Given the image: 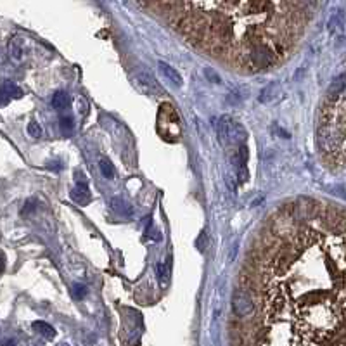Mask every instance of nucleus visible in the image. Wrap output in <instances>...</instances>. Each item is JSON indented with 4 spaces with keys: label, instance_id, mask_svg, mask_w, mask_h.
<instances>
[{
    "label": "nucleus",
    "instance_id": "obj_8",
    "mask_svg": "<svg viewBox=\"0 0 346 346\" xmlns=\"http://www.w3.org/2000/svg\"><path fill=\"white\" fill-rule=\"evenodd\" d=\"M9 55H11L12 62H16V64L25 61L26 49H25V42H23V38H19V37L11 38V42H9Z\"/></svg>",
    "mask_w": 346,
    "mask_h": 346
},
{
    "label": "nucleus",
    "instance_id": "obj_9",
    "mask_svg": "<svg viewBox=\"0 0 346 346\" xmlns=\"http://www.w3.org/2000/svg\"><path fill=\"white\" fill-rule=\"evenodd\" d=\"M158 68H160L161 75H163V77L166 78L170 83H173L175 87H182L184 80H182V77H180V73L177 71L175 68H171V66L168 64V62H164V61L158 62Z\"/></svg>",
    "mask_w": 346,
    "mask_h": 346
},
{
    "label": "nucleus",
    "instance_id": "obj_15",
    "mask_svg": "<svg viewBox=\"0 0 346 346\" xmlns=\"http://www.w3.org/2000/svg\"><path fill=\"white\" fill-rule=\"evenodd\" d=\"M99 168H101V173L106 177V179H113V177H114L113 164H111L107 160H101V161H99Z\"/></svg>",
    "mask_w": 346,
    "mask_h": 346
},
{
    "label": "nucleus",
    "instance_id": "obj_10",
    "mask_svg": "<svg viewBox=\"0 0 346 346\" xmlns=\"http://www.w3.org/2000/svg\"><path fill=\"white\" fill-rule=\"evenodd\" d=\"M71 197H73V201H77L78 204H88L92 199L90 190H88L87 186H77L71 190Z\"/></svg>",
    "mask_w": 346,
    "mask_h": 346
},
{
    "label": "nucleus",
    "instance_id": "obj_12",
    "mask_svg": "<svg viewBox=\"0 0 346 346\" xmlns=\"http://www.w3.org/2000/svg\"><path fill=\"white\" fill-rule=\"evenodd\" d=\"M33 329L38 332V334H42L44 338H47V339H52L55 336V331H54V327L52 325H49L47 322H44V320H37V322H33Z\"/></svg>",
    "mask_w": 346,
    "mask_h": 346
},
{
    "label": "nucleus",
    "instance_id": "obj_17",
    "mask_svg": "<svg viewBox=\"0 0 346 346\" xmlns=\"http://www.w3.org/2000/svg\"><path fill=\"white\" fill-rule=\"evenodd\" d=\"M28 133H29V137H33V138H40V135H42L40 125H38L37 121H29V125H28Z\"/></svg>",
    "mask_w": 346,
    "mask_h": 346
},
{
    "label": "nucleus",
    "instance_id": "obj_20",
    "mask_svg": "<svg viewBox=\"0 0 346 346\" xmlns=\"http://www.w3.org/2000/svg\"><path fill=\"white\" fill-rule=\"evenodd\" d=\"M206 239V236H204V232L199 236V240H197V248H199V251H204V244H203V240Z\"/></svg>",
    "mask_w": 346,
    "mask_h": 346
},
{
    "label": "nucleus",
    "instance_id": "obj_18",
    "mask_svg": "<svg viewBox=\"0 0 346 346\" xmlns=\"http://www.w3.org/2000/svg\"><path fill=\"white\" fill-rule=\"evenodd\" d=\"M85 294H87V288H85L83 284H75L73 286V296L77 299L85 298Z\"/></svg>",
    "mask_w": 346,
    "mask_h": 346
},
{
    "label": "nucleus",
    "instance_id": "obj_19",
    "mask_svg": "<svg viewBox=\"0 0 346 346\" xmlns=\"http://www.w3.org/2000/svg\"><path fill=\"white\" fill-rule=\"evenodd\" d=\"M33 210H35V201H28V203L25 204V208H23V215H28Z\"/></svg>",
    "mask_w": 346,
    "mask_h": 346
},
{
    "label": "nucleus",
    "instance_id": "obj_21",
    "mask_svg": "<svg viewBox=\"0 0 346 346\" xmlns=\"http://www.w3.org/2000/svg\"><path fill=\"white\" fill-rule=\"evenodd\" d=\"M2 346H16V343H14V339H7V341H4Z\"/></svg>",
    "mask_w": 346,
    "mask_h": 346
},
{
    "label": "nucleus",
    "instance_id": "obj_1",
    "mask_svg": "<svg viewBox=\"0 0 346 346\" xmlns=\"http://www.w3.org/2000/svg\"><path fill=\"white\" fill-rule=\"evenodd\" d=\"M273 223L260 266L258 346H345V225Z\"/></svg>",
    "mask_w": 346,
    "mask_h": 346
},
{
    "label": "nucleus",
    "instance_id": "obj_16",
    "mask_svg": "<svg viewBox=\"0 0 346 346\" xmlns=\"http://www.w3.org/2000/svg\"><path fill=\"white\" fill-rule=\"evenodd\" d=\"M156 273H158V279H160L161 284H164V282H166V277H168V266L164 265V263H158Z\"/></svg>",
    "mask_w": 346,
    "mask_h": 346
},
{
    "label": "nucleus",
    "instance_id": "obj_3",
    "mask_svg": "<svg viewBox=\"0 0 346 346\" xmlns=\"http://www.w3.org/2000/svg\"><path fill=\"white\" fill-rule=\"evenodd\" d=\"M345 75L331 87V94L320 109L317 128L319 149L329 164L345 163Z\"/></svg>",
    "mask_w": 346,
    "mask_h": 346
},
{
    "label": "nucleus",
    "instance_id": "obj_22",
    "mask_svg": "<svg viewBox=\"0 0 346 346\" xmlns=\"http://www.w3.org/2000/svg\"><path fill=\"white\" fill-rule=\"evenodd\" d=\"M2 270H4V258L0 256V273H2Z\"/></svg>",
    "mask_w": 346,
    "mask_h": 346
},
{
    "label": "nucleus",
    "instance_id": "obj_14",
    "mask_svg": "<svg viewBox=\"0 0 346 346\" xmlns=\"http://www.w3.org/2000/svg\"><path fill=\"white\" fill-rule=\"evenodd\" d=\"M59 127H61V132L64 135H71L75 130V121L71 116H61L59 120Z\"/></svg>",
    "mask_w": 346,
    "mask_h": 346
},
{
    "label": "nucleus",
    "instance_id": "obj_6",
    "mask_svg": "<svg viewBox=\"0 0 346 346\" xmlns=\"http://www.w3.org/2000/svg\"><path fill=\"white\" fill-rule=\"evenodd\" d=\"M23 95L21 88L14 83V81H4V83L0 85V107L9 104L12 99H19Z\"/></svg>",
    "mask_w": 346,
    "mask_h": 346
},
{
    "label": "nucleus",
    "instance_id": "obj_13",
    "mask_svg": "<svg viewBox=\"0 0 346 346\" xmlns=\"http://www.w3.org/2000/svg\"><path fill=\"white\" fill-rule=\"evenodd\" d=\"M111 208H113L114 212L120 213V215H125V216H130L132 215V208L130 204L127 203V201L120 199V197H114L113 201H111Z\"/></svg>",
    "mask_w": 346,
    "mask_h": 346
},
{
    "label": "nucleus",
    "instance_id": "obj_11",
    "mask_svg": "<svg viewBox=\"0 0 346 346\" xmlns=\"http://www.w3.org/2000/svg\"><path fill=\"white\" fill-rule=\"evenodd\" d=\"M71 106V99L66 92H55L52 95V107L57 111H62V109H68Z\"/></svg>",
    "mask_w": 346,
    "mask_h": 346
},
{
    "label": "nucleus",
    "instance_id": "obj_23",
    "mask_svg": "<svg viewBox=\"0 0 346 346\" xmlns=\"http://www.w3.org/2000/svg\"><path fill=\"white\" fill-rule=\"evenodd\" d=\"M61 346H68V345H61Z\"/></svg>",
    "mask_w": 346,
    "mask_h": 346
},
{
    "label": "nucleus",
    "instance_id": "obj_7",
    "mask_svg": "<svg viewBox=\"0 0 346 346\" xmlns=\"http://www.w3.org/2000/svg\"><path fill=\"white\" fill-rule=\"evenodd\" d=\"M135 83H137V87L140 88V90L146 92V94H158V92H160L158 81L154 80L149 73H146V71H142V73H138L137 77H135Z\"/></svg>",
    "mask_w": 346,
    "mask_h": 346
},
{
    "label": "nucleus",
    "instance_id": "obj_5",
    "mask_svg": "<svg viewBox=\"0 0 346 346\" xmlns=\"http://www.w3.org/2000/svg\"><path fill=\"white\" fill-rule=\"evenodd\" d=\"M232 306H234V314L239 319H248L253 315V299L248 293L244 291H236L232 298Z\"/></svg>",
    "mask_w": 346,
    "mask_h": 346
},
{
    "label": "nucleus",
    "instance_id": "obj_4",
    "mask_svg": "<svg viewBox=\"0 0 346 346\" xmlns=\"http://www.w3.org/2000/svg\"><path fill=\"white\" fill-rule=\"evenodd\" d=\"M156 130L163 140L166 142H177L182 135V123L177 109L170 102H161L160 109H158V120H156Z\"/></svg>",
    "mask_w": 346,
    "mask_h": 346
},
{
    "label": "nucleus",
    "instance_id": "obj_2",
    "mask_svg": "<svg viewBox=\"0 0 346 346\" xmlns=\"http://www.w3.org/2000/svg\"><path fill=\"white\" fill-rule=\"evenodd\" d=\"M179 33L239 71L262 73L286 57L308 23L299 2H168L154 4Z\"/></svg>",
    "mask_w": 346,
    "mask_h": 346
}]
</instances>
